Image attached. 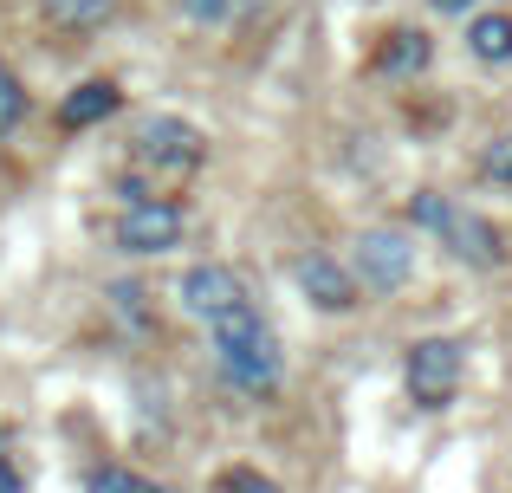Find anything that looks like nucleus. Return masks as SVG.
Instances as JSON below:
<instances>
[{"label": "nucleus", "mask_w": 512, "mask_h": 493, "mask_svg": "<svg viewBox=\"0 0 512 493\" xmlns=\"http://www.w3.org/2000/svg\"><path fill=\"white\" fill-rule=\"evenodd\" d=\"M208 338H214V357H221L227 383H240L247 396L279 390V377H286V357H279L273 325H266L253 305H234V312H221V318L208 325Z\"/></svg>", "instance_id": "f257e3e1"}, {"label": "nucleus", "mask_w": 512, "mask_h": 493, "mask_svg": "<svg viewBox=\"0 0 512 493\" xmlns=\"http://www.w3.org/2000/svg\"><path fill=\"white\" fill-rule=\"evenodd\" d=\"M182 312H195L201 325H214L221 312H234V305H247V292H240V273L234 266H221V260H201V266H188L182 273Z\"/></svg>", "instance_id": "0eeeda50"}, {"label": "nucleus", "mask_w": 512, "mask_h": 493, "mask_svg": "<svg viewBox=\"0 0 512 493\" xmlns=\"http://www.w3.org/2000/svg\"><path fill=\"white\" fill-rule=\"evenodd\" d=\"M20 117H26V91H20V78H0V130H13V124H20Z\"/></svg>", "instance_id": "2eb2a0df"}, {"label": "nucleus", "mask_w": 512, "mask_h": 493, "mask_svg": "<svg viewBox=\"0 0 512 493\" xmlns=\"http://www.w3.org/2000/svg\"><path fill=\"white\" fill-rule=\"evenodd\" d=\"M467 52L480 65H506L512 59V13H474L467 20Z\"/></svg>", "instance_id": "9d476101"}, {"label": "nucleus", "mask_w": 512, "mask_h": 493, "mask_svg": "<svg viewBox=\"0 0 512 493\" xmlns=\"http://www.w3.org/2000/svg\"><path fill=\"white\" fill-rule=\"evenodd\" d=\"M175 241H182V208L169 195H143L117 215V247L124 253H169Z\"/></svg>", "instance_id": "39448f33"}, {"label": "nucleus", "mask_w": 512, "mask_h": 493, "mask_svg": "<svg viewBox=\"0 0 512 493\" xmlns=\"http://www.w3.org/2000/svg\"><path fill=\"white\" fill-rule=\"evenodd\" d=\"M441 241H448L454 260H467V266H480V273H493V266H506V241H500V228H493L487 215H474V208H454L448 202V215H441Z\"/></svg>", "instance_id": "423d86ee"}, {"label": "nucleus", "mask_w": 512, "mask_h": 493, "mask_svg": "<svg viewBox=\"0 0 512 493\" xmlns=\"http://www.w3.org/2000/svg\"><path fill=\"white\" fill-rule=\"evenodd\" d=\"M117 104H124V91H117L111 78H85V85H78L72 98L59 104V124H65V130H91V124H104Z\"/></svg>", "instance_id": "1a4fd4ad"}, {"label": "nucleus", "mask_w": 512, "mask_h": 493, "mask_svg": "<svg viewBox=\"0 0 512 493\" xmlns=\"http://www.w3.org/2000/svg\"><path fill=\"white\" fill-rule=\"evenodd\" d=\"M221 493H279V487L260 468H234V474H221Z\"/></svg>", "instance_id": "dca6fc26"}, {"label": "nucleus", "mask_w": 512, "mask_h": 493, "mask_svg": "<svg viewBox=\"0 0 512 493\" xmlns=\"http://www.w3.org/2000/svg\"><path fill=\"white\" fill-rule=\"evenodd\" d=\"M292 279H299V292L318 312H350V305H357V273H350L344 260H331V253H299Z\"/></svg>", "instance_id": "6e6552de"}, {"label": "nucleus", "mask_w": 512, "mask_h": 493, "mask_svg": "<svg viewBox=\"0 0 512 493\" xmlns=\"http://www.w3.org/2000/svg\"><path fill=\"white\" fill-rule=\"evenodd\" d=\"M480 169H487V182L512 189V130H506V137H493L487 150H480Z\"/></svg>", "instance_id": "ddd939ff"}, {"label": "nucleus", "mask_w": 512, "mask_h": 493, "mask_svg": "<svg viewBox=\"0 0 512 493\" xmlns=\"http://www.w3.org/2000/svg\"><path fill=\"white\" fill-rule=\"evenodd\" d=\"M428 7H435V13H474L480 0H428Z\"/></svg>", "instance_id": "a211bd4d"}, {"label": "nucleus", "mask_w": 512, "mask_h": 493, "mask_svg": "<svg viewBox=\"0 0 512 493\" xmlns=\"http://www.w3.org/2000/svg\"><path fill=\"white\" fill-rule=\"evenodd\" d=\"M402 377H409V396L422 409H448L454 390H461V377H467V344H454V338H415Z\"/></svg>", "instance_id": "f03ea898"}, {"label": "nucleus", "mask_w": 512, "mask_h": 493, "mask_svg": "<svg viewBox=\"0 0 512 493\" xmlns=\"http://www.w3.org/2000/svg\"><path fill=\"white\" fill-rule=\"evenodd\" d=\"M428 65V33H415V26H396V33L376 46V72H422Z\"/></svg>", "instance_id": "9b49d317"}, {"label": "nucleus", "mask_w": 512, "mask_h": 493, "mask_svg": "<svg viewBox=\"0 0 512 493\" xmlns=\"http://www.w3.org/2000/svg\"><path fill=\"white\" fill-rule=\"evenodd\" d=\"M137 163L156 169V176H195L201 163H208V137H201L188 117H150V124L137 130Z\"/></svg>", "instance_id": "7ed1b4c3"}, {"label": "nucleus", "mask_w": 512, "mask_h": 493, "mask_svg": "<svg viewBox=\"0 0 512 493\" xmlns=\"http://www.w3.org/2000/svg\"><path fill=\"white\" fill-rule=\"evenodd\" d=\"M0 78H7V65H0Z\"/></svg>", "instance_id": "6ab92c4d"}, {"label": "nucleus", "mask_w": 512, "mask_h": 493, "mask_svg": "<svg viewBox=\"0 0 512 493\" xmlns=\"http://www.w3.org/2000/svg\"><path fill=\"white\" fill-rule=\"evenodd\" d=\"M39 7H46L52 26H65V33H91V26L111 20L117 0H39Z\"/></svg>", "instance_id": "f8f14e48"}, {"label": "nucleus", "mask_w": 512, "mask_h": 493, "mask_svg": "<svg viewBox=\"0 0 512 493\" xmlns=\"http://www.w3.org/2000/svg\"><path fill=\"white\" fill-rule=\"evenodd\" d=\"M85 493H143V481H137L130 468H91Z\"/></svg>", "instance_id": "4468645a"}, {"label": "nucleus", "mask_w": 512, "mask_h": 493, "mask_svg": "<svg viewBox=\"0 0 512 493\" xmlns=\"http://www.w3.org/2000/svg\"><path fill=\"white\" fill-rule=\"evenodd\" d=\"M227 7H234V0H182V13H188L195 26H221Z\"/></svg>", "instance_id": "f3484780"}, {"label": "nucleus", "mask_w": 512, "mask_h": 493, "mask_svg": "<svg viewBox=\"0 0 512 493\" xmlns=\"http://www.w3.org/2000/svg\"><path fill=\"white\" fill-rule=\"evenodd\" d=\"M415 273V241L402 228H370L357 241V279L370 292H402Z\"/></svg>", "instance_id": "20e7f679"}]
</instances>
